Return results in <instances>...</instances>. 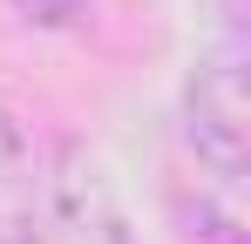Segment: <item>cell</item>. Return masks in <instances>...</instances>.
Instances as JSON below:
<instances>
[{
  "label": "cell",
  "mask_w": 251,
  "mask_h": 244,
  "mask_svg": "<svg viewBox=\"0 0 251 244\" xmlns=\"http://www.w3.org/2000/svg\"><path fill=\"white\" fill-rule=\"evenodd\" d=\"M7 231L14 244H129V224L116 210L102 163L75 143H61L34 176H21Z\"/></svg>",
  "instance_id": "cell-1"
},
{
  "label": "cell",
  "mask_w": 251,
  "mask_h": 244,
  "mask_svg": "<svg viewBox=\"0 0 251 244\" xmlns=\"http://www.w3.org/2000/svg\"><path fill=\"white\" fill-rule=\"evenodd\" d=\"M183 109H190L197 156L217 163V176H245V156H251V88H245V48L238 41H224L217 54L197 61Z\"/></svg>",
  "instance_id": "cell-2"
},
{
  "label": "cell",
  "mask_w": 251,
  "mask_h": 244,
  "mask_svg": "<svg viewBox=\"0 0 251 244\" xmlns=\"http://www.w3.org/2000/svg\"><path fill=\"white\" fill-rule=\"evenodd\" d=\"M21 14H34V21H75L88 0H14Z\"/></svg>",
  "instance_id": "cell-3"
}]
</instances>
